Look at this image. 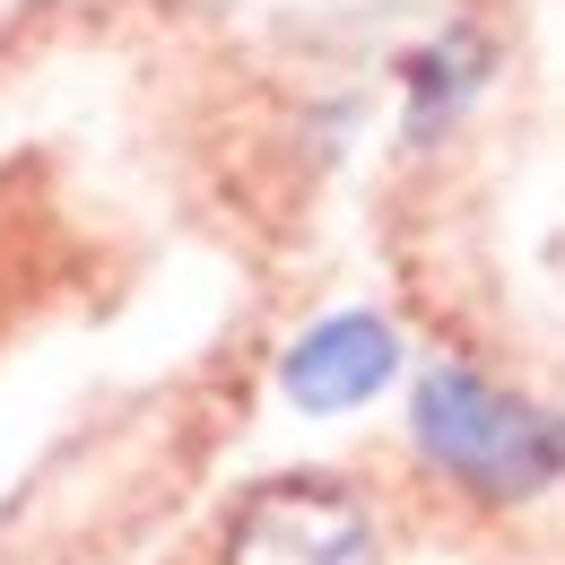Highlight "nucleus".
I'll return each mask as SVG.
<instances>
[{"label": "nucleus", "mask_w": 565, "mask_h": 565, "mask_svg": "<svg viewBox=\"0 0 565 565\" xmlns=\"http://www.w3.org/2000/svg\"><path fill=\"white\" fill-rule=\"evenodd\" d=\"M392 374H401V331H392L383 313H365V305L322 313V322L296 331L287 356H279V392H287V409H305V418H349Z\"/></svg>", "instance_id": "7ed1b4c3"}, {"label": "nucleus", "mask_w": 565, "mask_h": 565, "mask_svg": "<svg viewBox=\"0 0 565 565\" xmlns=\"http://www.w3.org/2000/svg\"><path fill=\"white\" fill-rule=\"evenodd\" d=\"M495 71V44L479 26H444L435 44H418L409 62H401V87H409V140H444L470 105H479V87Z\"/></svg>", "instance_id": "20e7f679"}, {"label": "nucleus", "mask_w": 565, "mask_h": 565, "mask_svg": "<svg viewBox=\"0 0 565 565\" xmlns=\"http://www.w3.org/2000/svg\"><path fill=\"white\" fill-rule=\"evenodd\" d=\"M226 565H383L374 513L340 479H270L244 495Z\"/></svg>", "instance_id": "f03ea898"}, {"label": "nucleus", "mask_w": 565, "mask_h": 565, "mask_svg": "<svg viewBox=\"0 0 565 565\" xmlns=\"http://www.w3.org/2000/svg\"><path fill=\"white\" fill-rule=\"evenodd\" d=\"M409 444L479 504H531L557 479V418L479 365H426L409 392Z\"/></svg>", "instance_id": "f257e3e1"}]
</instances>
